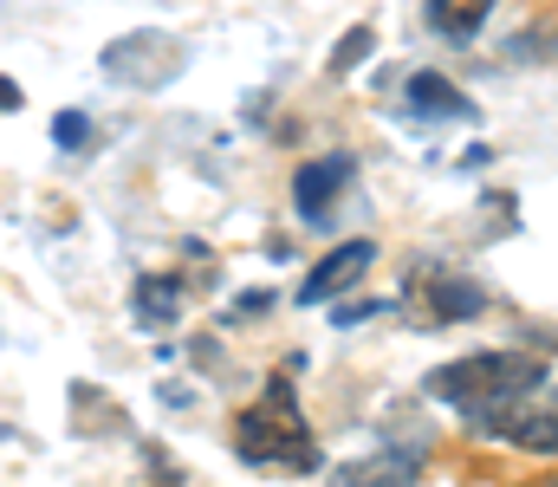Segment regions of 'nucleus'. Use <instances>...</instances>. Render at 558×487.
<instances>
[{
    "mask_svg": "<svg viewBox=\"0 0 558 487\" xmlns=\"http://www.w3.org/2000/svg\"><path fill=\"white\" fill-rule=\"evenodd\" d=\"M553 383L546 357L539 351H474V357H454V364H435L422 377V390L435 403H448L468 429L481 436H500L539 390Z\"/></svg>",
    "mask_w": 558,
    "mask_h": 487,
    "instance_id": "obj_1",
    "label": "nucleus"
},
{
    "mask_svg": "<svg viewBox=\"0 0 558 487\" xmlns=\"http://www.w3.org/2000/svg\"><path fill=\"white\" fill-rule=\"evenodd\" d=\"M234 455L254 468V475H312L318 468V442H312V423L292 397V383H267L241 416H234Z\"/></svg>",
    "mask_w": 558,
    "mask_h": 487,
    "instance_id": "obj_2",
    "label": "nucleus"
},
{
    "mask_svg": "<svg viewBox=\"0 0 558 487\" xmlns=\"http://www.w3.org/2000/svg\"><path fill=\"white\" fill-rule=\"evenodd\" d=\"M105 72L124 78L131 92H162L182 72V46L169 33H124V39L105 46Z\"/></svg>",
    "mask_w": 558,
    "mask_h": 487,
    "instance_id": "obj_3",
    "label": "nucleus"
},
{
    "mask_svg": "<svg viewBox=\"0 0 558 487\" xmlns=\"http://www.w3.org/2000/svg\"><path fill=\"white\" fill-rule=\"evenodd\" d=\"M344 188H351V157L299 162V175H292V208H299V221H305V228H331Z\"/></svg>",
    "mask_w": 558,
    "mask_h": 487,
    "instance_id": "obj_4",
    "label": "nucleus"
},
{
    "mask_svg": "<svg viewBox=\"0 0 558 487\" xmlns=\"http://www.w3.org/2000/svg\"><path fill=\"white\" fill-rule=\"evenodd\" d=\"M371 260H377L371 241H344V247H331V254L299 280V306H331V300H344V293L371 273Z\"/></svg>",
    "mask_w": 558,
    "mask_h": 487,
    "instance_id": "obj_5",
    "label": "nucleus"
},
{
    "mask_svg": "<svg viewBox=\"0 0 558 487\" xmlns=\"http://www.w3.org/2000/svg\"><path fill=\"white\" fill-rule=\"evenodd\" d=\"M416 482H422V455H410V449H371V455L331 468L325 487H416Z\"/></svg>",
    "mask_w": 558,
    "mask_h": 487,
    "instance_id": "obj_6",
    "label": "nucleus"
},
{
    "mask_svg": "<svg viewBox=\"0 0 558 487\" xmlns=\"http://www.w3.org/2000/svg\"><path fill=\"white\" fill-rule=\"evenodd\" d=\"M507 442H520V449H533V455H558V377L500 429Z\"/></svg>",
    "mask_w": 558,
    "mask_h": 487,
    "instance_id": "obj_7",
    "label": "nucleus"
},
{
    "mask_svg": "<svg viewBox=\"0 0 558 487\" xmlns=\"http://www.w3.org/2000/svg\"><path fill=\"white\" fill-rule=\"evenodd\" d=\"M474 313H487V287H474V280H461V273H435V280H428V319L435 325L474 319Z\"/></svg>",
    "mask_w": 558,
    "mask_h": 487,
    "instance_id": "obj_8",
    "label": "nucleus"
},
{
    "mask_svg": "<svg viewBox=\"0 0 558 487\" xmlns=\"http://www.w3.org/2000/svg\"><path fill=\"white\" fill-rule=\"evenodd\" d=\"M403 105H410L416 118H474V105H468V98H461V92H454L441 72H416Z\"/></svg>",
    "mask_w": 558,
    "mask_h": 487,
    "instance_id": "obj_9",
    "label": "nucleus"
},
{
    "mask_svg": "<svg viewBox=\"0 0 558 487\" xmlns=\"http://www.w3.org/2000/svg\"><path fill=\"white\" fill-rule=\"evenodd\" d=\"M487 13H494V0H428V26L454 46H468L487 26Z\"/></svg>",
    "mask_w": 558,
    "mask_h": 487,
    "instance_id": "obj_10",
    "label": "nucleus"
},
{
    "mask_svg": "<svg viewBox=\"0 0 558 487\" xmlns=\"http://www.w3.org/2000/svg\"><path fill=\"white\" fill-rule=\"evenodd\" d=\"M137 319L143 325H175L182 319V287L162 280V273H143L137 280Z\"/></svg>",
    "mask_w": 558,
    "mask_h": 487,
    "instance_id": "obj_11",
    "label": "nucleus"
},
{
    "mask_svg": "<svg viewBox=\"0 0 558 487\" xmlns=\"http://www.w3.org/2000/svg\"><path fill=\"white\" fill-rule=\"evenodd\" d=\"M371 39H377V33H371V26H351V33H344V46H338V52H331V72H351V65H357V59H364V52H371Z\"/></svg>",
    "mask_w": 558,
    "mask_h": 487,
    "instance_id": "obj_12",
    "label": "nucleus"
},
{
    "mask_svg": "<svg viewBox=\"0 0 558 487\" xmlns=\"http://www.w3.org/2000/svg\"><path fill=\"white\" fill-rule=\"evenodd\" d=\"M52 137H59L65 150H85V137H92V118H85V111H59V118H52Z\"/></svg>",
    "mask_w": 558,
    "mask_h": 487,
    "instance_id": "obj_13",
    "label": "nucleus"
},
{
    "mask_svg": "<svg viewBox=\"0 0 558 487\" xmlns=\"http://www.w3.org/2000/svg\"><path fill=\"white\" fill-rule=\"evenodd\" d=\"M533 487H558V475H546V482H533Z\"/></svg>",
    "mask_w": 558,
    "mask_h": 487,
    "instance_id": "obj_14",
    "label": "nucleus"
}]
</instances>
